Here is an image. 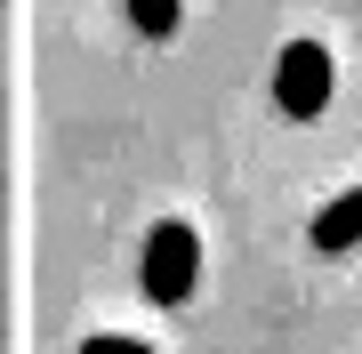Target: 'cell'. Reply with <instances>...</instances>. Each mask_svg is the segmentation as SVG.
Instances as JSON below:
<instances>
[{
	"instance_id": "obj_3",
	"label": "cell",
	"mask_w": 362,
	"mask_h": 354,
	"mask_svg": "<svg viewBox=\"0 0 362 354\" xmlns=\"http://www.w3.org/2000/svg\"><path fill=\"white\" fill-rule=\"evenodd\" d=\"M362 242V185H346L338 201H322V218H314V249H354Z\"/></svg>"
},
{
	"instance_id": "obj_4",
	"label": "cell",
	"mask_w": 362,
	"mask_h": 354,
	"mask_svg": "<svg viewBox=\"0 0 362 354\" xmlns=\"http://www.w3.org/2000/svg\"><path fill=\"white\" fill-rule=\"evenodd\" d=\"M129 25L145 33V40H169L185 25V0H129Z\"/></svg>"
},
{
	"instance_id": "obj_5",
	"label": "cell",
	"mask_w": 362,
	"mask_h": 354,
	"mask_svg": "<svg viewBox=\"0 0 362 354\" xmlns=\"http://www.w3.org/2000/svg\"><path fill=\"white\" fill-rule=\"evenodd\" d=\"M73 354H153L145 338H121V330H97V338H81Z\"/></svg>"
},
{
	"instance_id": "obj_2",
	"label": "cell",
	"mask_w": 362,
	"mask_h": 354,
	"mask_svg": "<svg viewBox=\"0 0 362 354\" xmlns=\"http://www.w3.org/2000/svg\"><path fill=\"white\" fill-rule=\"evenodd\" d=\"M330 49L322 40H282V57H274V105H282L290 121H322L330 105Z\"/></svg>"
},
{
	"instance_id": "obj_1",
	"label": "cell",
	"mask_w": 362,
	"mask_h": 354,
	"mask_svg": "<svg viewBox=\"0 0 362 354\" xmlns=\"http://www.w3.org/2000/svg\"><path fill=\"white\" fill-rule=\"evenodd\" d=\"M137 282H145V298H153V306H185V298H194V282H202V234H194L185 218H161L153 234H145Z\"/></svg>"
}]
</instances>
